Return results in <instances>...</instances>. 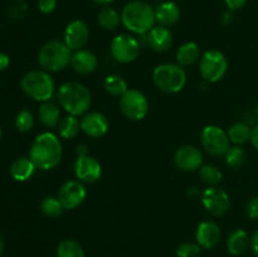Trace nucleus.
<instances>
[{"label":"nucleus","mask_w":258,"mask_h":257,"mask_svg":"<svg viewBox=\"0 0 258 257\" xmlns=\"http://www.w3.org/2000/svg\"><path fill=\"white\" fill-rule=\"evenodd\" d=\"M223 2L231 12H234V10L242 9L246 5L247 0H223Z\"/></svg>","instance_id":"e433bc0d"},{"label":"nucleus","mask_w":258,"mask_h":257,"mask_svg":"<svg viewBox=\"0 0 258 257\" xmlns=\"http://www.w3.org/2000/svg\"><path fill=\"white\" fill-rule=\"evenodd\" d=\"M81 130V121L78 120L77 116L68 115L60 120L59 125H58V131H59L60 138L66 139V140H71L75 139L76 136L80 134Z\"/></svg>","instance_id":"bb28decb"},{"label":"nucleus","mask_w":258,"mask_h":257,"mask_svg":"<svg viewBox=\"0 0 258 257\" xmlns=\"http://www.w3.org/2000/svg\"><path fill=\"white\" fill-rule=\"evenodd\" d=\"M146 42L154 52H166L173 45V33L170 32L169 28L156 25L148 33Z\"/></svg>","instance_id":"6ab92c4d"},{"label":"nucleus","mask_w":258,"mask_h":257,"mask_svg":"<svg viewBox=\"0 0 258 257\" xmlns=\"http://www.w3.org/2000/svg\"><path fill=\"white\" fill-rule=\"evenodd\" d=\"M153 82L161 92L174 95L185 87L186 72L178 63H163L154 70Z\"/></svg>","instance_id":"39448f33"},{"label":"nucleus","mask_w":258,"mask_h":257,"mask_svg":"<svg viewBox=\"0 0 258 257\" xmlns=\"http://www.w3.org/2000/svg\"><path fill=\"white\" fill-rule=\"evenodd\" d=\"M2 138H3V130H2V126H0V141H2Z\"/></svg>","instance_id":"a18cd8bd"},{"label":"nucleus","mask_w":258,"mask_h":257,"mask_svg":"<svg viewBox=\"0 0 258 257\" xmlns=\"http://www.w3.org/2000/svg\"><path fill=\"white\" fill-rule=\"evenodd\" d=\"M228 60L226 55L217 49H209L202 54L199 59V73L208 83H216L226 76Z\"/></svg>","instance_id":"0eeeda50"},{"label":"nucleus","mask_w":258,"mask_h":257,"mask_svg":"<svg viewBox=\"0 0 258 257\" xmlns=\"http://www.w3.org/2000/svg\"><path fill=\"white\" fill-rule=\"evenodd\" d=\"M93 2H95L96 4L102 5V7H105V5H110L111 3H113V2H115V0H93Z\"/></svg>","instance_id":"37998d69"},{"label":"nucleus","mask_w":258,"mask_h":257,"mask_svg":"<svg viewBox=\"0 0 258 257\" xmlns=\"http://www.w3.org/2000/svg\"><path fill=\"white\" fill-rule=\"evenodd\" d=\"M57 100L59 106L72 116H81L87 113L92 103V95L87 86L83 83L71 81L60 85L57 91Z\"/></svg>","instance_id":"7ed1b4c3"},{"label":"nucleus","mask_w":258,"mask_h":257,"mask_svg":"<svg viewBox=\"0 0 258 257\" xmlns=\"http://www.w3.org/2000/svg\"><path fill=\"white\" fill-rule=\"evenodd\" d=\"M229 138L226 131L216 125H208L202 130V148L212 156H223L228 151Z\"/></svg>","instance_id":"9d476101"},{"label":"nucleus","mask_w":258,"mask_h":257,"mask_svg":"<svg viewBox=\"0 0 258 257\" xmlns=\"http://www.w3.org/2000/svg\"><path fill=\"white\" fill-rule=\"evenodd\" d=\"M71 67L80 75H91L97 70L98 59L95 53L83 48V49L75 50V53H72Z\"/></svg>","instance_id":"a211bd4d"},{"label":"nucleus","mask_w":258,"mask_h":257,"mask_svg":"<svg viewBox=\"0 0 258 257\" xmlns=\"http://www.w3.org/2000/svg\"><path fill=\"white\" fill-rule=\"evenodd\" d=\"M201 201L206 211L216 217L224 216L231 207L228 193L219 186H208L202 191Z\"/></svg>","instance_id":"9b49d317"},{"label":"nucleus","mask_w":258,"mask_h":257,"mask_svg":"<svg viewBox=\"0 0 258 257\" xmlns=\"http://www.w3.org/2000/svg\"><path fill=\"white\" fill-rule=\"evenodd\" d=\"M256 115H257V117H258V105H257V107H256Z\"/></svg>","instance_id":"49530a36"},{"label":"nucleus","mask_w":258,"mask_h":257,"mask_svg":"<svg viewBox=\"0 0 258 257\" xmlns=\"http://www.w3.org/2000/svg\"><path fill=\"white\" fill-rule=\"evenodd\" d=\"M57 257H86L85 249L75 239H64L57 247Z\"/></svg>","instance_id":"c85d7f7f"},{"label":"nucleus","mask_w":258,"mask_h":257,"mask_svg":"<svg viewBox=\"0 0 258 257\" xmlns=\"http://www.w3.org/2000/svg\"><path fill=\"white\" fill-rule=\"evenodd\" d=\"M252 127L246 122H236L231 125V127L227 131L229 141L234 145H243V144L251 141Z\"/></svg>","instance_id":"a878e982"},{"label":"nucleus","mask_w":258,"mask_h":257,"mask_svg":"<svg viewBox=\"0 0 258 257\" xmlns=\"http://www.w3.org/2000/svg\"><path fill=\"white\" fill-rule=\"evenodd\" d=\"M10 65V58L9 55L5 54V53H0V72L7 70Z\"/></svg>","instance_id":"4c0bfd02"},{"label":"nucleus","mask_w":258,"mask_h":257,"mask_svg":"<svg viewBox=\"0 0 258 257\" xmlns=\"http://www.w3.org/2000/svg\"><path fill=\"white\" fill-rule=\"evenodd\" d=\"M103 87L108 95L115 97H121L128 90L127 82L120 75H108L103 81Z\"/></svg>","instance_id":"cd10ccee"},{"label":"nucleus","mask_w":258,"mask_h":257,"mask_svg":"<svg viewBox=\"0 0 258 257\" xmlns=\"http://www.w3.org/2000/svg\"><path fill=\"white\" fill-rule=\"evenodd\" d=\"M251 248L253 251V253L258 257V229L253 232L251 237Z\"/></svg>","instance_id":"ea45409f"},{"label":"nucleus","mask_w":258,"mask_h":257,"mask_svg":"<svg viewBox=\"0 0 258 257\" xmlns=\"http://www.w3.org/2000/svg\"><path fill=\"white\" fill-rule=\"evenodd\" d=\"M73 171L77 180L82 183H95L102 175V166L100 161L90 154L77 155L73 163Z\"/></svg>","instance_id":"f8f14e48"},{"label":"nucleus","mask_w":258,"mask_h":257,"mask_svg":"<svg viewBox=\"0 0 258 257\" xmlns=\"http://www.w3.org/2000/svg\"><path fill=\"white\" fill-rule=\"evenodd\" d=\"M62 143L57 135L49 131L39 134L30 146L29 159L40 170L54 169L62 161Z\"/></svg>","instance_id":"f257e3e1"},{"label":"nucleus","mask_w":258,"mask_h":257,"mask_svg":"<svg viewBox=\"0 0 258 257\" xmlns=\"http://www.w3.org/2000/svg\"><path fill=\"white\" fill-rule=\"evenodd\" d=\"M251 144L253 145V148L258 150V123L252 127V134H251Z\"/></svg>","instance_id":"58836bf2"},{"label":"nucleus","mask_w":258,"mask_h":257,"mask_svg":"<svg viewBox=\"0 0 258 257\" xmlns=\"http://www.w3.org/2000/svg\"><path fill=\"white\" fill-rule=\"evenodd\" d=\"M141 52V44L130 34H118L111 40L110 53L113 59L122 65L133 63Z\"/></svg>","instance_id":"1a4fd4ad"},{"label":"nucleus","mask_w":258,"mask_h":257,"mask_svg":"<svg viewBox=\"0 0 258 257\" xmlns=\"http://www.w3.org/2000/svg\"><path fill=\"white\" fill-rule=\"evenodd\" d=\"M180 8L174 2H164L155 9V19L159 25L170 28L175 25L180 19Z\"/></svg>","instance_id":"aec40b11"},{"label":"nucleus","mask_w":258,"mask_h":257,"mask_svg":"<svg viewBox=\"0 0 258 257\" xmlns=\"http://www.w3.org/2000/svg\"><path fill=\"white\" fill-rule=\"evenodd\" d=\"M203 153L201 149L193 145L180 146L174 154V163L180 170L190 173L202 168L203 165Z\"/></svg>","instance_id":"4468645a"},{"label":"nucleus","mask_w":258,"mask_h":257,"mask_svg":"<svg viewBox=\"0 0 258 257\" xmlns=\"http://www.w3.org/2000/svg\"><path fill=\"white\" fill-rule=\"evenodd\" d=\"M97 22L105 30H115L121 23V14L110 5H105L98 12Z\"/></svg>","instance_id":"393cba45"},{"label":"nucleus","mask_w":258,"mask_h":257,"mask_svg":"<svg viewBox=\"0 0 258 257\" xmlns=\"http://www.w3.org/2000/svg\"><path fill=\"white\" fill-rule=\"evenodd\" d=\"M202 247L194 242H184L176 249L178 257H199L201 256Z\"/></svg>","instance_id":"72a5a7b5"},{"label":"nucleus","mask_w":258,"mask_h":257,"mask_svg":"<svg viewBox=\"0 0 258 257\" xmlns=\"http://www.w3.org/2000/svg\"><path fill=\"white\" fill-rule=\"evenodd\" d=\"M186 196L190 199H197L199 198V197H202V193L197 186H190V188H188V190H186Z\"/></svg>","instance_id":"a19ab883"},{"label":"nucleus","mask_w":258,"mask_h":257,"mask_svg":"<svg viewBox=\"0 0 258 257\" xmlns=\"http://www.w3.org/2000/svg\"><path fill=\"white\" fill-rule=\"evenodd\" d=\"M222 238L221 227L212 221L201 222L197 227L196 239L197 243L206 249L216 248Z\"/></svg>","instance_id":"f3484780"},{"label":"nucleus","mask_w":258,"mask_h":257,"mask_svg":"<svg viewBox=\"0 0 258 257\" xmlns=\"http://www.w3.org/2000/svg\"><path fill=\"white\" fill-rule=\"evenodd\" d=\"M251 246V238L244 229H233L227 238V249L232 256H241Z\"/></svg>","instance_id":"412c9836"},{"label":"nucleus","mask_w":258,"mask_h":257,"mask_svg":"<svg viewBox=\"0 0 258 257\" xmlns=\"http://www.w3.org/2000/svg\"><path fill=\"white\" fill-rule=\"evenodd\" d=\"M76 154H77V155H85V154H88L87 145H85V144H80V145L76 148Z\"/></svg>","instance_id":"79ce46f5"},{"label":"nucleus","mask_w":258,"mask_h":257,"mask_svg":"<svg viewBox=\"0 0 258 257\" xmlns=\"http://www.w3.org/2000/svg\"><path fill=\"white\" fill-rule=\"evenodd\" d=\"M110 121L100 111H90L81 118V130L92 139H100L107 134Z\"/></svg>","instance_id":"dca6fc26"},{"label":"nucleus","mask_w":258,"mask_h":257,"mask_svg":"<svg viewBox=\"0 0 258 257\" xmlns=\"http://www.w3.org/2000/svg\"><path fill=\"white\" fill-rule=\"evenodd\" d=\"M149 100L145 93L136 88H128L120 97V110L126 118L131 121H140L149 112Z\"/></svg>","instance_id":"6e6552de"},{"label":"nucleus","mask_w":258,"mask_h":257,"mask_svg":"<svg viewBox=\"0 0 258 257\" xmlns=\"http://www.w3.org/2000/svg\"><path fill=\"white\" fill-rule=\"evenodd\" d=\"M72 50L64 42L49 40L40 48L38 53V63L47 72H59L71 65Z\"/></svg>","instance_id":"423d86ee"},{"label":"nucleus","mask_w":258,"mask_h":257,"mask_svg":"<svg viewBox=\"0 0 258 257\" xmlns=\"http://www.w3.org/2000/svg\"><path fill=\"white\" fill-rule=\"evenodd\" d=\"M246 213L251 219H258V196L249 199L246 206Z\"/></svg>","instance_id":"c9c22d12"},{"label":"nucleus","mask_w":258,"mask_h":257,"mask_svg":"<svg viewBox=\"0 0 258 257\" xmlns=\"http://www.w3.org/2000/svg\"><path fill=\"white\" fill-rule=\"evenodd\" d=\"M35 165L29 158H19L10 165V175L17 181H27L33 176Z\"/></svg>","instance_id":"b1692460"},{"label":"nucleus","mask_w":258,"mask_h":257,"mask_svg":"<svg viewBox=\"0 0 258 257\" xmlns=\"http://www.w3.org/2000/svg\"><path fill=\"white\" fill-rule=\"evenodd\" d=\"M23 92L37 102L50 101L55 91L54 80L49 72L44 70H34L25 73L20 81Z\"/></svg>","instance_id":"20e7f679"},{"label":"nucleus","mask_w":258,"mask_h":257,"mask_svg":"<svg viewBox=\"0 0 258 257\" xmlns=\"http://www.w3.org/2000/svg\"><path fill=\"white\" fill-rule=\"evenodd\" d=\"M34 126V116H33L32 111L28 108H23L18 112L17 117H15V127L20 133H28Z\"/></svg>","instance_id":"473e14b6"},{"label":"nucleus","mask_w":258,"mask_h":257,"mask_svg":"<svg viewBox=\"0 0 258 257\" xmlns=\"http://www.w3.org/2000/svg\"><path fill=\"white\" fill-rule=\"evenodd\" d=\"M40 211L44 216L49 217V218H57V217L62 216L66 209L58 199V197H45L40 202Z\"/></svg>","instance_id":"c756f323"},{"label":"nucleus","mask_w":258,"mask_h":257,"mask_svg":"<svg viewBox=\"0 0 258 257\" xmlns=\"http://www.w3.org/2000/svg\"><path fill=\"white\" fill-rule=\"evenodd\" d=\"M87 197V190L82 181L67 180L60 185L58 190V199L67 211H72L80 207Z\"/></svg>","instance_id":"ddd939ff"},{"label":"nucleus","mask_w":258,"mask_h":257,"mask_svg":"<svg viewBox=\"0 0 258 257\" xmlns=\"http://www.w3.org/2000/svg\"><path fill=\"white\" fill-rule=\"evenodd\" d=\"M199 175H201L202 180L208 184L209 186H217L223 178V173L221 171V169L216 165H211V164L202 165V168L199 169Z\"/></svg>","instance_id":"2f4dec72"},{"label":"nucleus","mask_w":258,"mask_h":257,"mask_svg":"<svg viewBox=\"0 0 258 257\" xmlns=\"http://www.w3.org/2000/svg\"><path fill=\"white\" fill-rule=\"evenodd\" d=\"M38 118H39L40 123L44 127L48 128H54L58 127L60 122V111L55 103L47 101L40 105L39 111H38Z\"/></svg>","instance_id":"5701e85b"},{"label":"nucleus","mask_w":258,"mask_h":257,"mask_svg":"<svg viewBox=\"0 0 258 257\" xmlns=\"http://www.w3.org/2000/svg\"><path fill=\"white\" fill-rule=\"evenodd\" d=\"M202 57L201 47L196 42L183 43L180 47L176 49V63L181 67H188L198 62Z\"/></svg>","instance_id":"4be33fe9"},{"label":"nucleus","mask_w":258,"mask_h":257,"mask_svg":"<svg viewBox=\"0 0 258 257\" xmlns=\"http://www.w3.org/2000/svg\"><path fill=\"white\" fill-rule=\"evenodd\" d=\"M3 251H4V239H3L2 234H0V254L3 253Z\"/></svg>","instance_id":"c03bdc74"},{"label":"nucleus","mask_w":258,"mask_h":257,"mask_svg":"<svg viewBox=\"0 0 258 257\" xmlns=\"http://www.w3.org/2000/svg\"><path fill=\"white\" fill-rule=\"evenodd\" d=\"M121 23L135 34H148L155 27V9L149 3L134 0L127 3L121 12Z\"/></svg>","instance_id":"f03ea898"},{"label":"nucleus","mask_w":258,"mask_h":257,"mask_svg":"<svg viewBox=\"0 0 258 257\" xmlns=\"http://www.w3.org/2000/svg\"><path fill=\"white\" fill-rule=\"evenodd\" d=\"M37 7L43 14H50L57 8V0H37Z\"/></svg>","instance_id":"f704fd0d"},{"label":"nucleus","mask_w":258,"mask_h":257,"mask_svg":"<svg viewBox=\"0 0 258 257\" xmlns=\"http://www.w3.org/2000/svg\"><path fill=\"white\" fill-rule=\"evenodd\" d=\"M247 159V153L244 149H242L241 146L236 145L232 146L228 149V151L224 155V161H226V165L231 169H238L246 163Z\"/></svg>","instance_id":"7c9ffc66"},{"label":"nucleus","mask_w":258,"mask_h":257,"mask_svg":"<svg viewBox=\"0 0 258 257\" xmlns=\"http://www.w3.org/2000/svg\"><path fill=\"white\" fill-rule=\"evenodd\" d=\"M90 39V29L81 19H75L68 23L63 34V42L71 50H80L86 47Z\"/></svg>","instance_id":"2eb2a0df"}]
</instances>
